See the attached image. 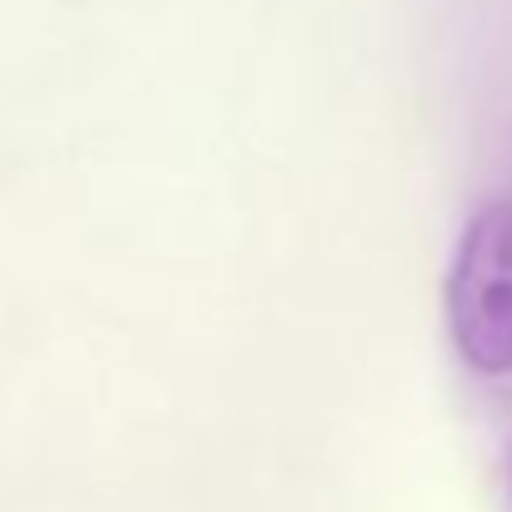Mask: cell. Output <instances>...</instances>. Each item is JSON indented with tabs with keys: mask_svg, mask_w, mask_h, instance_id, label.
<instances>
[{
	"mask_svg": "<svg viewBox=\"0 0 512 512\" xmlns=\"http://www.w3.org/2000/svg\"><path fill=\"white\" fill-rule=\"evenodd\" d=\"M447 332L482 377L512 372V196L482 201L447 267Z\"/></svg>",
	"mask_w": 512,
	"mask_h": 512,
	"instance_id": "6da1fadb",
	"label": "cell"
}]
</instances>
